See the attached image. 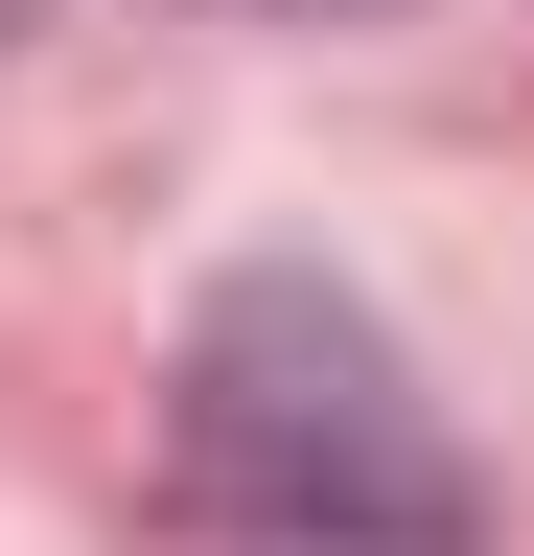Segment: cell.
<instances>
[{"label": "cell", "mask_w": 534, "mask_h": 556, "mask_svg": "<svg viewBox=\"0 0 534 556\" xmlns=\"http://www.w3.org/2000/svg\"><path fill=\"white\" fill-rule=\"evenodd\" d=\"M163 464L233 556H464L488 533L464 441L419 417V371H395V325L349 278H233L163 371Z\"/></svg>", "instance_id": "obj_1"}, {"label": "cell", "mask_w": 534, "mask_h": 556, "mask_svg": "<svg viewBox=\"0 0 534 556\" xmlns=\"http://www.w3.org/2000/svg\"><path fill=\"white\" fill-rule=\"evenodd\" d=\"M0 24H24V0H0Z\"/></svg>", "instance_id": "obj_2"}, {"label": "cell", "mask_w": 534, "mask_h": 556, "mask_svg": "<svg viewBox=\"0 0 534 556\" xmlns=\"http://www.w3.org/2000/svg\"><path fill=\"white\" fill-rule=\"evenodd\" d=\"M302 24H325V0H302Z\"/></svg>", "instance_id": "obj_3"}]
</instances>
